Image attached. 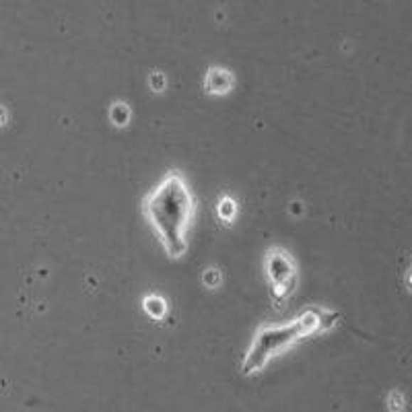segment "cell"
Segmentation results:
<instances>
[{
    "mask_svg": "<svg viewBox=\"0 0 412 412\" xmlns=\"http://www.w3.org/2000/svg\"><path fill=\"white\" fill-rule=\"evenodd\" d=\"M144 216L161 245L171 258H181L188 248V229L194 215V198L184 177L169 174L144 198Z\"/></svg>",
    "mask_w": 412,
    "mask_h": 412,
    "instance_id": "obj_1",
    "label": "cell"
}]
</instances>
